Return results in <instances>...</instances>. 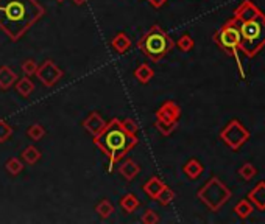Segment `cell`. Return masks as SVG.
Returning <instances> with one entry per match:
<instances>
[{
    "instance_id": "cell-1",
    "label": "cell",
    "mask_w": 265,
    "mask_h": 224,
    "mask_svg": "<svg viewBox=\"0 0 265 224\" xmlns=\"http://www.w3.org/2000/svg\"><path fill=\"white\" fill-rule=\"evenodd\" d=\"M44 14L45 8L38 0H0V30L17 42Z\"/></svg>"
},
{
    "instance_id": "cell-2",
    "label": "cell",
    "mask_w": 265,
    "mask_h": 224,
    "mask_svg": "<svg viewBox=\"0 0 265 224\" xmlns=\"http://www.w3.org/2000/svg\"><path fill=\"white\" fill-rule=\"evenodd\" d=\"M94 143L108 157V161L111 164L109 170H112V165L121 162L139 143V139L137 134H131L125 130L122 120L112 118L111 121L106 123L105 130L97 137H94Z\"/></svg>"
},
{
    "instance_id": "cell-3",
    "label": "cell",
    "mask_w": 265,
    "mask_h": 224,
    "mask_svg": "<svg viewBox=\"0 0 265 224\" xmlns=\"http://www.w3.org/2000/svg\"><path fill=\"white\" fill-rule=\"evenodd\" d=\"M175 47L173 39L165 33L159 25H153L147 33L137 41V48L153 62L164 59Z\"/></svg>"
},
{
    "instance_id": "cell-4",
    "label": "cell",
    "mask_w": 265,
    "mask_h": 224,
    "mask_svg": "<svg viewBox=\"0 0 265 224\" xmlns=\"http://www.w3.org/2000/svg\"><path fill=\"white\" fill-rule=\"evenodd\" d=\"M240 52L247 58H254L265 47V13H260L248 22L239 23Z\"/></svg>"
},
{
    "instance_id": "cell-5",
    "label": "cell",
    "mask_w": 265,
    "mask_h": 224,
    "mask_svg": "<svg viewBox=\"0 0 265 224\" xmlns=\"http://www.w3.org/2000/svg\"><path fill=\"white\" fill-rule=\"evenodd\" d=\"M214 41L215 44L226 52L229 56H232L235 59V62L239 64L240 69V75L244 77V70H242V64L239 59V52H240V30H239V22L235 19H229L226 23H223V27H220V30L214 35Z\"/></svg>"
},
{
    "instance_id": "cell-6",
    "label": "cell",
    "mask_w": 265,
    "mask_h": 224,
    "mask_svg": "<svg viewBox=\"0 0 265 224\" xmlns=\"http://www.w3.org/2000/svg\"><path fill=\"white\" fill-rule=\"evenodd\" d=\"M198 200L212 212H219L231 198V190L217 178L212 176L197 193Z\"/></svg>"
},
{
    "instance_id": "cell-7",
    "label": "cell",
    "mask_w": 265,
    "mask_h": 224,
    "mask_svg": "<svg viewBox=\"0 0 265 224\" xmlns=\"http://www.w3.org/2000/svg\"><path fill=\"white\" fill-rule=\"evenodd\" d=\"M251 137L250 131L239 121V120H231L220 133V139L232 150L237 151L245 142H248Z\"/></svg>"
},
{
    "instance_id": "cell-8",
    "label": "cell",
    "mask_w": 265,
    "mask_h": 224,
    "mask_svg": "<svg viewBox=\"0 0 265 224\" xmlns=\"http://www.w3.org/2000/svg\"><path fill=\"white\" fill-rule=\"evenodd\" d=\"M38 80L45 86V87H53L58 81L63 78V70L56 66V64L50 59L44 61L41 66H38V70L35 73Z\"/></svg>"
},
{
    "instance_id": "cell-9",
    "label": "cell",
    "mask_w": 265,
    "mask_h": 224,
    "mask_svg": "<svg viewBox=\"0 0 265 224\" xmlns=\"http://www.w3.org/2000/svg\"><path fill=\"white\" fill-rule=\"evenodd\" d=\"M260 13H262V11H260L253 2H250V0H244V2H242L237 8H235L232 19H235L239 23H242V22H248V20L254 19V17L259 16Z\"/></svg>"
},
{
    "instance_id": "cell-10",
    "label": "cell",
    "mask_w": 265,
    "mask_h": 224,
    "mask_svg": "<svg viewBox=\"0 0 265 224\" xmlns=\"http://www.w3.org/2000/svg\"><path fill=\"white\" fill-rule=\"evenodd\" d=\"M156 118L168 121V123H178L181 117V109L175 102H165L158 111H156Z\"/></svg>"
},
{
    "instance_id": "cell-11",
    "label": "cell",
    "mask_w": 265,
    "mask_h": 224,
    "mask_svg": "<svg viewBox=\"0 0 265 224\" xmlns=\"http://www.w3.org/2000/svg\"><path fill=\"white\" fill-rule=\"evenodd\" d=\"M105 126H106V121H105V118L97 111L91 112L89 115L84 118V121H83V128L92 137H97L105 130Z\"/></svg>"
},
{
    "instance_id": "cell-12",
    "label": "cell",
    "mask_w": 265,
    "mask_h": 224,
    "mask_svg": "<svg viewBox=\"0 0 265 224\" xmlns=\"http://www.w3.org/2000/svg\"><path fill=\"white\" fill-rule=\"evenodd\" d=\"M248 200L259 210H265V181H260L257 185L251 188V191L248 193Z\"/></svg>"
},
{
    "instance_id": "cell-13",
    "label": "cell",
    "mask_w": 265,
    "mask_h": 224,
    "mask_svg": "<svg viewBox=\"0 0 265 224\" xmlns=\"http://www.w3.org/2000/svg\"><path fill=\"white\" fill-rule=\"evenodd\" d=\"M119 173L121 176L125 179V181H133L139 173H140V165L136 164V161H133V159H127V161H124L119 167Z\"/></svg>"
},
{
    "instance_id": "cell-14",
    "label": "cell",
    "mask_w": 265,
    "mask_h": 224,
    "mask_svg": "<svg viewBox=\"0 0 265 224\" xmlns=\"http://www.w3.org/2000/svg\"><path fill=\"white\" fill-rule=\"evenodd\" d=\"M165 187V184L158 178V176H152L149 181H147L143 185H142V190L145 191V195L152 198V200H156V196L159 195V191Z\"/></svg>"
},
{
    "instance_id": "cell-15",
    "label": "cell",
    "mask_w": 265,
    "mask_h": 224,
    "mask_svg": "<svg viewBox=\"0 0 265 224\" xmlns=\"http://www.w3.org/2000/svg\"><path fill=\"white\" fill-rule=\"evenodd\" d=\"M17 75L16 72L8 67V66H2L0 67V89L2 90H8L10 87H13L17 81Z\"/></svg>"
},
{
    "instance_id": "cell-16",
    "label": "cell",
    "mask_w": 265,
    "mask_h": 224,
    "mask_svg": "<svg viewBox=\"0 0 265 224\" xmlns=\"http://www.w3.org/2000/svg\"><path fill=\"white\" fill-rule=\"evenodd\" d=\"M111 47L114 48V52L124 55L131 48V39L127 33H117L111 41Z\"/></svg>"
},
{
    "instance_id": "cell-17",
    "label": "cell",
    "mask_w": 265,
    "mask_h": 224,
    "mask_svg": "<svg viewBox=\"0 0 265 224\" xmlns=\"http://www.w3.org/2000/svg\"><path fill=\"white\" fill-rule=\"evenodd\" d=\"M41 157H42V154H41V151L35 145H28L20 153V161L23 164H27V165H35V164H38Z\"/></svg>"
},
{
    "instance_id": "cell-18",
    "label": "cell",
    "mask_w": 265,
    "mask_h": 224,
    "mask_svg": "<svg viewBox=\"0 0 265 224\" xmlns=\"http://www.w3.org/2000/svg\"><path fill=\"white\" fill-rule=\"evenodd\" d=\"M203 170H204V167L198 159H189L183 167V171L189 179H198L201 176Z\"/></svg>"
},
{
    "instance_id": "cell-19",
    "label": "cell",
    "mask_w": 265,
    "mask_h": 224,
    "mask_svg": "<svg viewBox=\"0 0 265 224\" xmlns=\"http://www.w3.org/2000/svg\"><path fill=\"white\" fill-rule=\"evenodd\" d=\"M16 90L22 95L23 98L30 97L35 90V84L33 81L30 80V77H23V78H17L16 81Z\"/></svg>"
},
{
    "instance_id": "cell-20",
    "label": "cell",
    "mask_w": 265,
    "mask_h": 224,
    "mask_svg": "<svg viewBox=\"0 0 265 224\" xmlns=\"http://www.w3.org/2000/svg\"><path fill=\"white\" fill-rule=\"evenodd\" d=\"M134 77L140 84H147L152 81V78L155 77V72L149 64H140V66L134 70Z\"/></svg>"
},
{
    "instance_id": "cell-21",
    "label": "cell",
    "mask_w": 265,
    "mask_h": 224,
    "mask_svg": "<svg viewBox=\"0 0 265 224\" xmlns=\"http://www.w3.org/2000/svg\"><path fill=\"white\" fill-rule=\"evenodd\" d=\"M139 206H140V201L137 200V196H136L134 193H127V195L122 196V200H121V207H122V210L127 212V213L136 212V210L139 209Z\"/></svg>"
},
{
    "instance_id": "cell-22",
    "label": "cell",
    "mask_w": 265,
    "mask_h": 224,
    "mask_svg": "<svg viewBox=\"0 0 265 224\" xmlns=\"http://www.w3.org/2000/svg\"><path fill=\"white\" fill-rule=\"evenodd\" d=\"M234 213L237 215L240 219H247L253 213V204L250 200H240L234 207Z\"/></svg>"
},
{
    "instance_id": "cell-23",
    "label": "cell",
    "mask_w": 265,
    "mask_h": 224,
    "mask_svg": "<svg viewBox=\"0 0 265 224\" xmlns=\"http://www.w3.org/2000/svg\"><path fill=\"white\" fill-rule=\"evenodd\" d=\"M95 212L99 213V216L102 219H108L112 213H114V206L109 200H102L97 206H95Z\"/></svg>"
},
{
    "instance_id": "cell-24",
    "label": "cell",
    "mask_w": 265,
    "mask_h": 224,
    "mask_svg": "<svg viewBox=\"0 0 265 224\" xmlns=\"http://www.w3.org/2000/svg\"><path fill=\"white\" fill-rule=\"evenodd\" d=\"M175 200V191L170 188V187H164L161 191H159V195L156 196V200L155 201H158L162 207H165V206H168V204H172V201Z\"/></svg>"
},
{
    "instance_id": "cell-25",
    "label": "cell",
    "mask_w": 265,
    "mask_h": 224,
    "mask_svg": "<svg viewBox=\"0 0 265 224\" xmlns=\"http://www.w3.org/2000/svg\"><path fill=\"white\" fill-rule=\"evenodd\" d=\"M27 136L30 137L32 140H35V142H38V140L44 139V136H45V130H44V126H42V125H39V123L32 125V126L27 130Z\"/></svg>"
},
{
    "instance_id": "cell-26",
    "label": "cell",
    "mask_w": 265,
    "mask_h": 224,
    "mask_svg": "<svg viewBox=\"0 0 265 224\" xmlns=\"http://www.w3.org/2000/svg\"><path fill=\"white\" fill-rule=\"evenodd\" d=\"M176 125H178V123H168V121H164V120H159V118L155 120L156 130H158L162 136H170V134L176 130Z\"/></svg>"
},
{
    "instance_id": "cell-27",
    "label": "cell",
    "mask_w": 265,
    "mask_h": 224,
    "mask_svg": "<svg viewBox=\"0 0 265 224\" xmlns=\"http://www.w3.org/2000/svg\"><path fill=\"white\" fill-rule=\"evenodd\" d=\"M5 167H7V171L10 175L17 176L23 170V162L20 161V159H17V157H11V159H8V161H7Z\"/></svg>"
},
{
    "instance_id": "cell-28",
    "label": "cell",
    "mask_w": 265,
    "mask_h": 224,
    "mask_svg": "<svg viewBox=\"0 0 265 224\" xmlns=\"http://www.w3.org/2000/svg\"><path fill=\"white\" fill-rule=\"evenodd\" d=\"M13 133H14L13 126L7 120H0V143L7 142L13 136Z\"/></svg>"
},
{
    "instance_id": "cell-29",
    "label": "cell",
    "mask_w": 265,
    "mask_h": 224,
    "mask_svg": "<svg viewBox=\"0 0 265 224\" xmlns=\"http://www.w3.org/2000/svg\"><path fill=\"white\" fill-rule=\"evenodd\" d=\"M38 66H39V64H38L35 59H27V61H23V62H22L20 69H22V73H23L25 77H32V75H35V73H36Z\"/></svg>"
},
{
    "instance_id": "cell-30",
    "label": "cell",
    "mask_w": 265,
    "mask_h": 224,
    "mask_svg": "<svg viewBox=\"0 0 265 224\" xmlns=\"http://www.w3.org/2000/svg\"><path fill=\"white\" fill-rule=\"evenodd\" d=\"M176 47H178L181 52H190L194 48V39L190 35H183L178 41H176Z\"/></svg>"
},
{
    "instance_id": "cell-31",
    "label": "cell",
    "mask_w": 265,
    "mask_h": 224,
    "mask_svg": "<svg viewBox=\"0 0 265 224\" xmlns=\"http://www.w3.org/2000/svg\"><path fill=\"white\" fill-rule=\"evenodd\" d=\"M256 168H254V165L253 164H244L242 167H240V170H239V176L242 178V179H245V181H251L254 176H256Z\"/></svg>"
},
{
    "instance_id": "cell-32",
    "label": "cell",
    "mask_w": 265,
    "mask_h": 224,
    "mask_svg": "<svg viewBox=\"0 0 265 224\" xmlns=\"http://www.w3.org/2000/svg\"><path fill=\"white\" fill-rule=\"evenodd\" d=\"M140 221H142L143 224H158V222H159V215H158L155 210H152V209H147V210L142 213Z\"/></svg>"
},
{
    "instance_id": "cell-33",
    "label": "cell",
    "mask_w": 265,
    "mask_h": 224,
    "mask_svg": "<svg viewBox=\"0 0 265 224\" xmlns=\"http://www.w3.org/2000/svg\"><path fill=\"white\" fill-rule=\"evenodd\" d=\"M122 125H124V128L128 131V133H131V134H137V131H139V126H137V123L133 120V118H125V120H122Z\"/></svg>"
},
{
    "instance_id": "cell-34",
    "label": "cell",
    "mask_w": 265,
    "mask_h": 224,
    "mask_svg": "<svg viewBox=\"0 0 265 224\" xmlns=\"http://www.w3.org/2000/svg\"><path fill=\"white\" fill-rule=\"evenodd\" d=\"M147 2H149L153 8H161L168 2V0H147Z\"/></svg>"
},
{
    "instance_id": "cell-35",
    "label": "cell",
    "mask_w": 265,
    "mask_h": 224,
    "mask_svg": "<svg viewBox=\"0 0 265 224\" xmlns=\"http://www.w3.org/2000/svg\"><path fill=\"white\" fill-rule=\"evenodd\" d=\"M72 2H74L77 7H81V5H84V4L87 2V0H72Z\"/></svg>"
},
{
    "instance_id": "cell-36",
    "label": "cell",
    "mask_w": 265,
    "mask_h": 224,
    "mask_svg": "<svg viewBox=\"0 0 265 224\" xmlns=\"http://www.w3.org/2000/svg\"><path fill=\"white\" fill-rule=\"evenodd\" d=\"M56 2H58V4H63V2H64V0H56Z\"/></svg>"
}]
</instances>
